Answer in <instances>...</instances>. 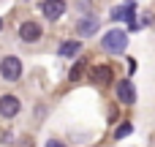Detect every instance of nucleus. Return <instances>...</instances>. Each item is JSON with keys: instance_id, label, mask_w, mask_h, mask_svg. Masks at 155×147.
Segmentation results:
<instances>
[{"instance_id": "1", "label": "nucleus", "mask_w": 155, "mask_h": 147, "mask_svg": "<svg viewBox=\"0 0 155 147\" xmlns=\"http://www.w3.org/2000/svg\"><path fill=\"white\" fill-rule=\"evenodd\" d=\"M101 46L109 52V55H120V52H125V46H128V33L125 30H106V35L101 38Z\"/></svg>"}, {"instance_id": "2", "label": "nucleus", "mask_w": 155, "mask_h": 147, "mask_svg": "<svg viewBox=\"0 0 155 147\" xmlns=\"http://www.w3.org/2000/svg\"><path fill=\"white\" fill-rule=\"evenodd\" d=\"M0 74H3L5 82H16V79L22 76V60H19L16 55H5V57L0 60Z\"/></svg>"}, {"instance_id": "3", "label": "nucleus", "mask_w": 155, "mask_h": 147, "mask_svg": "<svg viewBox=\"0 0 155 147\" xmlns=\"http://www.w3.org/2000/svg\"><path fill=\"white\" fill-rule=\"evenodd\" d=\"M16 33H19V38H22L25 44H35V41H41V38H44V27H41L38 22H33V19L22 22Z\"/></svg>"}, {"instance_id": "4", "label": "nucleus", "mask_w": 155, "mask_h": 147, "mask_svg": "<svg viewBox=\"0 0 155 147\" xmlns=\"http://www.w3.org/2000/svg\"><path fill=\"white\" fill-rule=\"evenodd\" d=\"M19 112H22V101H19L16 95H0V117L11 120V117H16Z\"/></svg>"}, {"instance_id": "5", "label": "nucleus", "mask_w": 155, "mask_h": 147, "mask_svg": "<svg viewBox=\"0 0 155 147\" xmlns=\"http://www.w3.org/2000/svg\"><path fill=\"white\" fill-rule=\"evenodd\" d=\"M41 14H44L49 22H57V19L65 14V0H44V3H41Z\"/></svg>"}, {"instance_id": "6", "label": "nucleus", "mask_w": 155, "mask_h": 147, "mask_svg": "<svg viewBox=\"0 0 155 147\" xmlns=\"http://www.w3.org/2000/svg\"><path fill=\"white\" fill-rule=\"evenodd\" d=\"M90 82H95V85H112L114 82V71H112V65H93V71H90Z\"/></svg>"}, {"instance_id": "7", "label": "nucleus", "mask_w": 155, "mask_h": 147, "mask_svg": "<svg viewBox=\"0 0 155 147\" xmlns=\"http://www.w3.org/2000/svg\"><path fill=\"white\" fill-rule=\"evenodd\" d=\"M117 98H120V104H136V87H134V82L131 79H120L117 82Z\"/></svg>"}, {"instance_id": "8", "label": "nucleus", "mask_w": 155, "mask_h": 147, "mask_svg": "<svg viewBox=\"0 0 155 147\" xmlns=\"http://www.w3.org/2000/svg\"><path fill=\"white\" fill-rule=\"evenodd\" d=\"M76 33H79L82 38H90V35H95V33H98V19H95L93 14L82 16V19L76 22Z\"/></svg>"}, {"instance_id": "9", "label": "nucleus", "mask_w": 155, "mask_h": 147, "mask_svg": "<svg viewBox=\"0 0 155 147\" xmlns=\"http://www.w3.org/2000/svg\"><path fill=\"white\" fill-rule=\"evenodd\" d=\"M112 19H125L128 27H136V19H134V3H128V5H117V8L112 11Z\"/></svg>"}, {"instance_id": "10", "label": "nucleus", "mask_w": 155, "mask_h": 147, "mask_svg": "<svg viewBox=\"0 0 155 147\" xmlns=\"http://www.w3.org/2000/svg\"><path fill=\"white\" fill-rule=\"evenodd\" d=\"M79 52H82V41H79V38L65 41V44H60V49H57V55H60V57H76Z\"/></svg>"}, {"instance_id": "11", "label": "nucleus", "mask_w": 155, "mask_h": 147, "mask_svg": "<svg viewBox=\"0 0 155 147\" xmlns=\"http://www.w3.org/2000/svg\"><path fill=\"white\" fill-rule=\"evenodd\" d=\"M131 134H134V123L125 120V123H120V128L114 131V139L120 142V139H125V136H131Z\"/></svg>"}, {"instance_id": "12", "label": "nucleus", "mask_w": 155, "mask_h": 147, "mask_svg": "<svg viewBox=\"0 0 155 147\" xmlns=\"http://www.w3.org/2000/svg\"><path fill=\"white\" fill-rule=\"evenodd\" d=\"M82 74H84V60H76L74 68H71V74H68V79H71V82H79Z\"/></svg>"}, {"instance_id": "13", "label": "nucleus", "mask_w": 155, "mask_h": 147, "mask_svg": "<svg viewBox=\"0 0 155 147\" xmlns=\"http://www.w3.org/2000/svg\"><path fill=\"white\" fill-rule=\"evenodd\" d=\"M46 147H65V145H63L60 139H49V142H46Z\"/></svg>"}, {"instance_id": "14", "label": "nucleus", "mask_w": 155, "mask_h": 147, "mask_svg": "<svg viewBox=\"0 0 155 147\" xmlns=\"http://www.w3.org/2000/svg\"><path fill=\"white\" fill-rule=\"evenodd\" d=\"M76 5L79 8H90V0H76Z\"/></svg>"}, {"instance_id": "15", "label": "nucleus", "mask_w": 155, "mask_h": 147, "mask_svg": "<svg viewBox=\"0 0 155 147\" xmlns=\"http://www.w3.org/2000/svg\"><path fill=\"white\" fill-rule=\"evenodd\" d=\"M0 30H3V19H0Z\"/></svg>"}]
</instances>
